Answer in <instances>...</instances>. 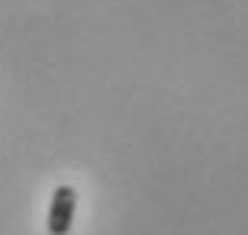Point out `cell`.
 <instances>
[{
	"instance_id": "obj_1",
	"label": "cell",
	"mask_w": 248,
	"mask_h": 235,
	"mask_svg": "<svg viewBox=\"0 0 248 235\" xmlns=\"http://www.w3.org/2000/svg\"><path fill=\"white\" fill-rule=\"evenodd\" d=\"M74 206H78V193L74 187H58L48 206V235H68L74 222Z\"/></svg>"
}]
</instances>
